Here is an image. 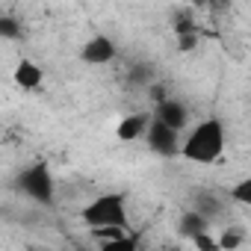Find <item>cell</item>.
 Listing matches in <instances>:
<instances>
[{
  "mask_svg": "<svg viewBox=\"0 0 251 251\" xmlns=\"http://www.w3.org/2000/svg\"><path fill=\"white\" fill-rule=\"evenodd\" d=\"M225 145H227L225 124H222V118L210 115V118H201L198 124L189 127V133L180 142V157L195 163V166H213L222 160Z\"/></svg>",
  "mask_w": 251,
  "mask_h": 251,
  "instance_id": "cell-1",
  "label": "cell"
},
{
  "mask_svg": "<svg viewBox=\"0 0 251 251\" xmlns=\"http://www.w3.org/2000/svg\"><path fill=\"white\" fill-rule=\"evenodd\" d=\"M83 225L89 230L95 227H124V230H130V219H127V192H100L95 195L83 213H80Z\"/></svg>",
  "mask_w": 251,
  "mask_h": 251,
  "instance_id": "cell-2",
  "label": "cell"
},
{
  "mask_svg": "<svg viewBox=\"0 0 251 251\" xmlns=\"http://www.w3.org/2000/svg\"><path fill=\"white\" fill-rule=\"evenodd\" d=\"M18 186L24 189V195H30L39 204L53 201V177H50V169L45 163H33L30 169H24L18 177Z\"/></svg>",
  "mask_w": 251,
  "mask_h": 251,
  "instance_id": "cell-3",
  "label": "cell"
},
{
  "mask_svg": "<svg viewBox=\"0 0 251 251\" xmlns=\"http://www.w3.org/2000/svg\"><path fill=\"white\" fill-rule=\"evenodd\" d=\"M180 133H175L172 127H166L163 121H151V127H148V136H145V145L154 151V154H160V157H175V154H180Z\"/></svg>",
  "mask_w": 251,
  "mask_h": 251,
  "instance_id": "cell-4",
  "label": "cell"
},
{
  "mask_svg": "<svg viewBox=\"0 0 251 251\" xmlns=\"http://www.w3.org/2000/svg\"><path fill=\"white\" fill-rule=\"evenodd\" d=\"M115 42L106 36V33H95L92 39H86L83 42V48H80V59L86 62V65H109L112 59H115Z\"/></svg>",
  "mask_w": 251,
  "mask_h": 251,
  "instance_id": "cell-5",
  "label": "cell"
},
{
  "mask_svg": "<svg viewBox=\"0 0 251 251\" xmlns=\"http://www.w3.org/2000/svg\"><path fill=\"white\" fill-rule=\"evenodd\" d=\"M154 118L163 121L166 127H172L175 133H183L186 124H189V109H186V103L177 100V98H163V100L157 103V109H154Z\"/></svg>",
  "mask_w": 251,
  "mask_h": 251,
  "instance_id": "cell-6",
  "label": "cell"
},
{
  "mask_svg": "<svg viewBox=\"0 0 251 251\" xmlns=\"http://www.w3.org/2000/svg\"><path fill=\"white\" fill-rule=\"evenodd\" d=\"M151 121H154V115H148V112H130V115L118 118V127H115L118 142H139V139H145Z\"/></svg>",
  "mask_w": 251,
  "mask_h": 251,
  "instance_id": "cell-7",
  "label": "cell"
},
{
  "mask_svg": "<svg viewBox=\"0 0 251 251\" xmlns=\"http://www.w3.org/2000/svg\"><path fill=\"white\" fill-rule=\"evenodd\" d=\"M12 80L24 89V92H36L42 83H45V71H42V65L39 62H33V59H18V65H15V71H12Z\"/></svg>",
  "mask_w": 251,
  "mask_h": 251,
  "instance_id": "cell-8",
  "label": "cell"
},
{
  "mask_svg": "<svg viewBox=\"0 0 251 251\" xmlns=\"http://www.w3.org/2000/svg\"><path fill=\"white\" fill-rule=\"evenodd\" d=\"M245 239H248V233H245L242 225H227V227L219 233V245H222V251H239V248L245 245Z\"/></svg>",
  "mask_w": 251,
  "mask_h": 251,
  "instance_id": "cell-9",
  "label": "cell"
},
{
  "mask_svg": "<svg viewBox=\"0 0 251 251\" xmlns=\"http://www.w3.org/2000/svg\"><path fill=\"white\" fill-rule=\"evenodd\" d=\"M201 230H207V219H204L201 213H183V219H180V233H183L186 239H192V236L201 233Z\"/></svg>",
  "mask_w": 251,
  "mask_h": 251,
  "instance_id": "cell-10",
  "label": "cell"
},
{
  "mask_svg": "<svg viewBox=\"0 0 251 251\" xmlns=\"http://www.w3.org/2000/svg\"><path fill=\"white\" fill-rule=\"evenodd\" d=\"M95 251H139V236L130 230V233H124L121 239H115V242H103V245H98Z\"/></svg>",
  "mask_w": 251,
  "mask_h": 251,
  "instance_id": "cell-11",
  "label": "cell"
},
{
  "mask_svg": "<svg viewBox=\"0 0 251 251\" xmlns=\"http://www.w3.org/2000/svg\"><path fill=\"white\" fill-rule=\"evenodd\" d=\"M230 201L239 207H251V177H242L230 186Z\"/></svg>",
  "mask_w": 251,
  "mask_h": 251,
  "instance_id": "cell-12",
  "label": "cell"
},
{
  "mask_svg": "<svg viewBox=\"0 0 251 251\" xmlns=\"http://www.w3.org/2000/svg\"><path fill=\"white\" fill-rule=\"evenodd\" d=\"M124 233H130V230H124V227H95V230H89V236H92L98 245H103V242H115V239H121Z\"/></svg>",
  "mask_w": 251,
  "mask_h": 251,
  "instance_id": "cell-13",
  "label": "cell"
},
{
  "mask_svg": "<svg viewBox=\"0 0 251 251\" xmlns=\"http://www.w3.org/2000/svg\"><path fill=\"white\" fill-rule=\"evenodd\" d=\"M189 242L195 245V251H222V245H219V236H213L210 230H201V233H195Z\"/></svg>",
  "mask_w": 251,
  "mask_h": 251,
  "instance_id": "cell-14",
  "label": "cell"
},
{
  "mask_svg": "<svg viewBox=\"0 0 251 251\" xmlns=\"http://www.w3.org/2000/svg\"><path fill=\"white\" fill-rule=\"evenodd\" d=\"M198 48V33H186V36H177V50L180 53H189Z\"/></svg>",
  "mask_w": 251,
  "mask_h": 251,
  "instance_id": "cell-15",
  "label": "cell"
},
{
  "mask_svg": "<svg viewBox=\"0 0 251 251\" xmlns=\"http://www.w3.org/2000/svg\"><path fill=\"white\" fill-rule=\"evenodd\" d=\"M0 33H3L6 39H12L18 30H15V21H9V18H3V21H0Z\"/></svg>",
  "mask_w": 251,
  "mask_h": 251,
  "instance_id": "cell-16",
  "label": "cell"
}]
</instances>
